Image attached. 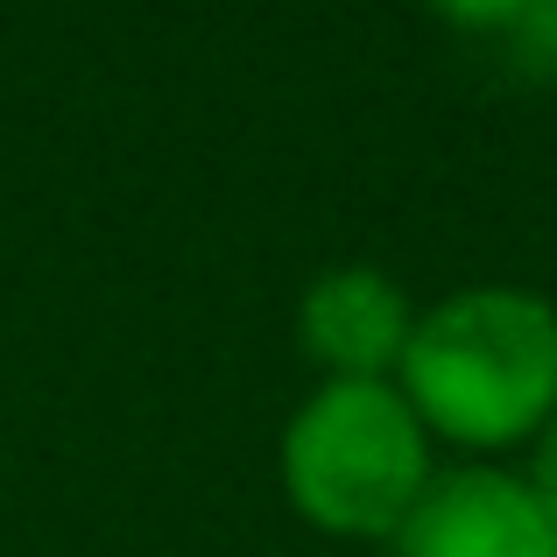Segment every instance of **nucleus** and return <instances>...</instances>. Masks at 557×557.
<instances>
[{"label":"nucleus","instance_id":"423d86ee","mask_svg":"<svg viewBox=\"0 0 557 557\" xmlns=\"http://www.w3.org/2000/svg\"><path fill=\"white\" fill-rule=\"evenodd\" d=\"M522 480L536 487V502H544V508H550V522H557V417L530 437V466H522Z\"/></svg>","mask_w":557,"mask_h":557},{"label":"nucleus","instance_id":"f03ea898","mask_svg":"<svg viewBox=\"0 0 557 557\" xmlns=\"http://www.w3.org/2000/svg\"><path fill=\"white\" fill-rule=\"evenodd\" d=\"M431 480V431L395 381H325L283 431V487L325 536L395 544Z\"/></svg>","mask_w":557,"mask_h":557},{"label":"nucleus","instance_id":"20e7f679","mask_svg":"<svg viewBox=\"0 0 557 557\" xmlns=\"http://www.w3.org/2000/svg\"><path fill=\"white\" fill-rule=\"evenodd\" d=\"M297 332L304 354L325 368V381H395L409 332H417V304L403 297V283L388 269L346 261V269H325L304 289Z\"/></svg>","mask_w":557,"mask_h":557},{"label":"nucleus","instance_id":"f257e3e1","mask_svg":"<svg viewBox=\"0 0 557 557\" xmlns=\"http://www.w3.org/2000/svg\"><path fill=\"white\" fill-rule=\"evenodd\" d=\"M395 388L431 445L516 451L557 417V304L516 283H473L417 311Z\"/></svg>","mask_w":557,"mask_h":557},{"label":"nucleus","instance_id":"7ed1b4c3","mask_svg":"<svg viewBox=\"0 0 557 557\" xmlns=\"http://www.w3.org/2000/svg\"><path fill=\"white\" fill-rule=\"evenodd\" d=\"M395 557H557V522L522 466H451L395 530Z\"/></svg>","mask_w":557,"mask_h":557},{"label":"nucleus","instance_id":"39448f33","mask_svg":"<svg viewBox=\"0 0 557 557\" xmlns=\"http://www.w3.org/2000/svg\"><path fill=\"white\" fill-rule=\"evenodd\" d=\"M530 8H536V0H431L437 22L473 28V36H508V28L530 22Z\"/></svg>","mask_w":557,"mask_h":557}]
</instances>
